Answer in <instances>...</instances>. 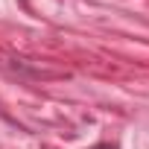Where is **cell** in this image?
I'll return each instance as SVG.
<instances>
[{"mask_svg":"<svg viewBox=\"0 0 149 149\" xmlns=\"http://www.w3.org/2000/svg\"><path fill=\"white\" fill-rule=\"evenodd\" d=\"M91 149H117L114 143H97V146H91Z\"/></svg>","mask_w":149,"mask_h":149,"instance_id":"1","label":"cell"}]
</instances>
